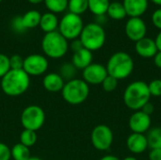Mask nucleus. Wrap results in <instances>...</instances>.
<instances>
[{
  "instance_id": "f257e3e1",
  "label": "nucleus",
  "mask_w": 161,
  "mask_h": 160,
  "mask_svg": "<svg viewBox=\"0 0 161 160\" xmlns=\"http://www.w3.org/2000/svg\"><path fill=\"white\" fill-rule=\"evenodd\" d=\"M30 86V76L22 70H9L1 79L0 87L2 91L10 97H17L24 94Z\"/></svg>"
},
{
  "instance_id": "f03ea898",
  "label": "nucleus",
  "mask_w": 161,
  "mask_h": 160,
  "mask_svg": "<svg viewBox=\"0 0 161 160\" xmlns=\"http://www.w3.org/2000/svg\"><path fill=\"white\" fill-rule=\"evenodd\" d=\"M150 98L148 84L141 80L130 83L124 92V103L133 111L141 110L145 104L150 102Z\"/></svg>"
},
{
  "instance_id": "7ed1b4c3",
  "label": "nucleus",
  "mask_w": 161,
  "mask_h": 160,
  "mask_svg": "<svg viewBox=\"0 0 161 160\" xmlns=\"http://www.w3.org/2000/svg\"><path fill=\"white\" fill-rule=\"evenodd\" d=\"M106 68L108 75L117 80H123L129 77L133 73L134 61L128 53L119 51L110 56Z\"/></svg>"
},
{
  "instance_id": "20e7f679",
  "label": "nucleus",
  "mask_w": 161,
  "mask_h": 160,
  "mask_svg": "<svg viewBox=\"0 0 161 160\" xmlns=\"http://www.w3.org/2000/svg\"><path fill=\"white\" fill-rule=\"evenodd\" d=\"M41 45L44 56L53 59L63 58L69 49L68 41L58 30L44 34Z\"/></svg>"
},
{
  "instance_id": "39448f33",
  "label": "nucleus",
  "mask_w": 161,
  "mask_h": 160,
  "mask_svg": "<svg viewBox=\"0 0 161 160\" xmlns=\"http://www.w3.org/2000/svg\"><path fill=\"white\" fill-rule=\"evenodd\" d=\"M106 31L104 27L96 23H89L84 25L79 36L83 47L93 52L100 50L106 42Z\"/></svg>"
},
{
  "instance_id": "423d86ee",
  "label": "nucleus",
  "mask_w": 161,
  "mask_h": 160,
  "mask_svg": "<svg viewBox=\"0 0 161 160\" xmlns=\"http://www.w3.org/2000/svg\"><path fill=\"white\" fill-rule=\"evenodd\" d=\"M90 94V86L80 78H75L65 82L61 91L63 100L73 106L84 103Z\"/></svg>"
},
{
  "instance_id": "0eeeda50",
  "label": "nucleus",
  "mask_w": 161,
  "mask_h": 160,
  "mask_svg": "<svg viewBox=\"0 0 161 160\" xmlns=\"http://www.w3.org/2000/svg\"><path fill=\"white\" fill-rule=\"evenodd\" d=\"M83 27L84 23L81 16L67 12L60 19L58 23V31L67 41H73L79 38Z\"/></svg>"
},
{
  "instance_id": "6e6552de",
  "label": "nucleus",
  "mask_w": 161,
  "mask_h": 160,
  "mask_svg": "<svg viewBox=\"0 0 161 160\" xmlns=\"http://www.w3.org/2000/svg\"><path fill=\"white\" fill-rule=\"evenodd\" d=\"M45 123V112L37 105L27 106L21 114V124L24 129L38 131Z\"/></svg>"
},
{
  "instance_id": "1a4fd4ad",
  "label": "nucleus",
  "mask_w": 161,
  "mask_h": 160,
  "mask_svg": "<svg viewBox=\"0 0 161 160\" xmlns=\"http://www.w3.org/2000/svg\"><path fill=\"white\" fill-rule=\"evenodd\" d=\"M113 132L109 126L106 124L96 125L91 134V141L92 146L99 151L108 150L113 142Z\"/></svg>"
},
{
  "instance_id": "9d476101",
  "label": "nucleus",
  "mask_w": 161,
  "mask_h": 160,
  "mask_svg": "<svg viewBox=\"0 0 161 160\" xmlns=\"http://www.w3.org/2000/svg\"><path fill=\"white\" fill-rule=\"evenodd\" d=\"M47 58L41 54H31L24 58L23 70L29 76H39L43 74L48 69Z\"/></svg>"
},
{
  "instance_id": "9b49d317",
  "label": "nucleus",
  "mask_w": 161,
  "mask_h": 160,
  "mask_svg": "<svg viewBox=\"0 0 161 160\" xmlns=\"http://www.w3.org/2000/svg\"><path fill=\"white\" fill-rule=\"evenodd\" d=\"M108 71L105 65L100 63H92L82 71V79L90 85H101L108 76Z\"/></svg>"
},
{
  "instance_id": "f8f14e48",
  "label": "nucleus",
  "mask_w": 161,
  "mask_h": 160,
  "mask_svg": "<svg viewBox=\"0 0 161 160\" xmlns=\"http://www.w3.org/2000/svg\"><path fill=\"white\" fill-rule=\"evenodd\" d=\"M125 32L130 41L137 42L146 37L147 26L142 17H133L126 21Z\"/></svg>"
},
{
  "instance_id": "ddd939ff",
  "label": "nucleus",
  "mask_w": 161,
  "mask_h": 160,
  "mask_svg": "<svg viewBox=\"0 0 161 160\" xmlns=\"http://www.w3.org/2000/svg\"><path fill=\"white\" fill-rule=\"evenodd\" d=\"M151 124V116L145 114L142 110L134 111V113L130 116L128 121V126L132 133L145 134L150 130Z\"/></svg>"
},
{
  "instance_id": "4468645a",
  "label": "nucleus",
  "mask_w": 161,
  "mask_h": 160,
  "mask_svg": "<svg viewBox=\"0 0 161 160\" xmlns=\"http://www.w3.org/2000/svg\"><path fill=\"white\" fill-rule=\"evenodd\" d=\"M127 149L135 155L144 153L148 148V141L145 134L131 133L126 140Z\"/></svg>"
},
{
  "instance_id": "2eb2a0df",
  "label": "nucleus",
  "mask_w": 161,
  "mask_h": 160,
  "mask_svg": "<svg viewBox=\"0 0 161 160\" xmlns=\"http://www.w3.org/2000/svg\"><path fill=\"white\" fill-rule=\"evenodd\" d=\"M126 15L129 18L142 17L148 9V0H123Z\"/></svg>"
},
{
  "instance_id": "dca6fc26",
  "label": "nucleus",
  "mask_w": 161,
  "mask_h": 160,
  "mask_svg": "<svg viewBox=\"0 0 161 160\" xmlns=\"http://www.w3.org/2000/svg\"><path fill=\"white\" fill-rule=\"evenodd\" d=\"M135 51L143 58H151L156 56L158 50L157 48L155 40L145 37L135 43Z\"/></svg>"
},
{
  "instance_id": "f3484780",
  "label": "nucleus",
  "mask_w": 161,
  "mask_h": 160,
  "mask_svg": "<svg viewBox=\"0 0 161 160\" xmlns=\"http://www.w3.org/2000/svg\"><path fill=\"white\" fill-rule=\"evenodd\" d=\"M65 81L58 73H49L42 78V86L49 92L61 91L64 87Z\"/></svg>"
},
{
  "instance_id": "a211bd4d",
  "label": "nucleus",
  "mask_w": 161,
  "mask_h": 160,
  "mask_svg": "<svg viewBox=\"0 0 161 160\" xmlns=\"http://www.w3.org/2000/svg\"><path fill=\"white\" fill-rule=\"evenodd\" d=\"M92 52L86 48H82L81 50L75 52L73 54L71 62L77 70L83 71L85 68H87L89 65L92 63Z\"/></svg>"
},
{
  "instance_id": "6ab92c4d",
  "label": "nucleus",
  "mask_w": 161,
  "mask_h": 160,
  "mask_svg": "<svg viewBox=\"0 0 161 160\" xmlns=\"http://www.w3.org/2000/svg\"><path fill=\"white\" fill-rule=\"evenodd\" d=\"M58 23H59V21H58L57 15L48 11V12L42 14L39 26L46 34V33L57 31L58 28Z\"/></svg>"
},
{
  "instance_id": "aec40b11",
  "label": "nucleus",
  "mask_w": 161,
  "mask_h": 160,
  "mask_svg": "<svg viewBox=\"0 0 161 160\" xmlns=\"http://www.w3.org/2000/svg\"><path fill=\"white\" fill-rule=\"evenodd\" d=\"M41 17H42V14L40 13V11H38L36 9H30V10L26 11L22 16V20H23L25 29L26 30L32 29V28L39 26Z\"/></svg>"
},
{
  "instance_id": "412c9836",
  "label": "nucleus",
  "mask_w": 161,
  "mask_h": 160,
  "mask_svg": "<svg viewBox=\"0 0 161 160\" xmlns=\"http://www.w3.org/2000/svg\"><path fill=\"white\" fill-rule=\"evenodd\" d=\"M107 15L110 19L115 20V21H121L127 16L123 3L116 2V1L110 2L108 8V11H107Z\"/></svg>"
},
{
  "instance_id": "4be33fe9",
  "label": "nucleus",
  "mask_w": 161,
  "mask_h": 160,
  "mask_svg": "<svg viewBox=\"0 0 161 160\" xmlns=\"http://www.w3.org/2000/svg\"><path fill=\"white\" fill-rule=\"evenodd\" d=\"M109 0H88V9L95 16L107 14Z\"/></svg>"
},
{
  "instance_id": "5701e85b",
  "label": "nucleus",
  "mask_w": 161,
  "mask_h": 160,
  "mask_svg": "<svg viewBox=\"0 0 161 160\" xmlns=\"http://www.w3.org/2000/svg\"><path fill=\"white\" fill-rule=\"evenodd\" d=\"M148 147L151 149H161V127L150 128L146 135Z\"/></svg>"
},
{
  "instance_id": "b1692460",
  "label": "nucleus",
  "mask_w": 161,
  "mask_h": 160,
  "mask_svg": "<svg viewBox=\"0 0 161 160\" xmlns=\"http://www.w3.org/2000/svg\"><path fill=\"white\" fill-rule=\"evenodd\" d=\"M30 148L25 146L22 143H16L10 149L11 158L13 160H27L30 157Z\"/></svg>"
},
{
  "instance_id": "393cba45",
  "label": "nucleus",
  "mask_w": 161,
  "mask_h": 160,
  "mask_svg": "<svg viewBox=\"0 0 161 160\" xmlns=\"http://www.w3.org/2000/svg\"><path fill=\"white\" fill-rule=\"evenodd\" d=\"M46 8L54 14L61 13L68 8V0H44Z\"/></svg>"
},
{
  "instance_id": "a878e982",
  "label": "nucleus",
  "mask_w": 161,
  "mask_h": 160,
  "mask_svg": "<svg viewBox=\"0 0 161 160\" xmlns=\"http://www.w3.org/2000/svg\"><path fill=\"white\" fill-rule=\"evenodd\" d=\"M69 12L81 16L88 10V0H68Z\"/></svg>"
},
{
  "instance_id": "bb28decb",
  "label": "nucleus",
  "mask_w": 161,
  "mask_h": 160,
  "mask_svg": "<svg viewBox=\"0 0 161 160\" xmlns=\"http://www.w3.org/2000/svg\"><path fill=\"white\" fill-rule=\"evenodd\" d=\"M58 74L63 78V80L67 82L76 78L75 75L77 74V69L73 65L72 62H65L60 66Z\"/></svg>"
},
{
  "instance_id": "cd10ccee",
  "label": "nucleus",
  "mask_w": 161,
  "mask_h": 160,
  "mask_svg": "<svg viewBox=\"0 0 161 160\" xmlns=\"http://www.w3.org/2000/svg\"><path fill=\"white\" fill-rule=\"evenodd\" d=\"M37 141H38V137L36 131L24 129L20 134V143L24 144L28 148L34 146Z\"/></svg>"
},
{
  "instance_id": "c85d7f7f",
  "label": "nucleus",
  "mask_w": 161,
  "mask_h": 160,
  "mask_svg": "<svg viewBox=\"0 0 161 160\" xmlns=\"http://www.w3.org/2000/svg\"><path fill=\"white\" fill-rule=\"evenodd\" d=\"M118 81L119 80H117L116 78H114V77H112L110 75H108L104 79V81L102 82L101 85H102L103 90L106 92H112V91H114L117 89V87H118Z\"/></svg>"
},
{
  "instance_id": "c756f323",
  "label": "nucleus",
  "mask_w": 161,
  "mask_h": 160,
  "mask_svg": "<svg viewBox=\"0 0 161 160\" xmlns=\"http://www.w3.org/2000/svg\"><path fill=\"white\" fill-rule=\"evenodd\" d=\"M10 70L9 57L0 53V79Z\"/></svg>"
},
{
  "instance_id": "7c9ffc66",
  "label": "nucleus",
  "mask_w": 161,
  "mask_h": 160,
  "mask_svg": "<svg viewBox=\"0 0 161 160\" xmlns=\"http://www.w3.org/2000/svg\"><path fill=\"white\" fill-rule=\"evenodd\" d=\"M148 89L151 96H161V79H154L148 84Z\"/></svg>"
},
{
  "instance_id": "2f4dec72",
  "label": "nucleus",
  "mask_w": 161,
  "mask_h": 160,
  "mask_svg": "<svg viewBox=\"0 0 161 160\" xmlns=\"http://www.w3.org/2000/svg\"><path fill=\"white\" fill-rule=\"evenodd\" d=\"M10 70H22L24 66V58L20 55H12L9 57Z\"/></svg>"
},
{
  "instance_id": "473e14b6",
  "label": "nucleus",
  "mask_w": 161,
  "mask_h": 160,
  "mask_svg": "<svg viewBox=\"0 0 161 160\" xmlns=\"http://www.w3.org/2000/svg\"><path fill=\"white\" fill-rule=\"evenodd\" d=\"M11 28L14 32L16 33H24L26 31L25 25H24V23H23V20H22V16H16L12 19L11 21Z\"/></svg>"
},
{
  "instance_id": "72a5a7b5",
  "label": "nucleus",
  "mask_w": 161,
  "mask_h": 160,
  "mask_svg": "<svg viewBox=\"0 0 161 160\" xmlns=\"http://www.w3.org/2000/svg\"><path fill=\"white\" fill-rule=\"evenodd\" d=\"M11 159V154H10V148L3 143L0 142V160H10Z\"/></svg>"
},
{
  "instance_id": "f704fd0d",
  "label": "nucleus",
  "mask_w": 161,
  "mask_h": 160,
  "mask_svg": "<svg viewBox=\"0 0 161 160\" xmlns=\"http://www.w3.org/2000/svg\"><path fill=\"white\" fill-rule=\"evenodd\" d=\"M151 20H152V23L153 25L161 31V8L156 9L152 16H151Z\"/></svg>"
},
{
  "instance_id": "c9c22d12",
  "label": "nucleus",
  "mask_w": 161,
  "mask_h": 160,
  "mask_svg": "<svg viewBox=\"0 0 161 160\" xmlns=\"http://www.w3.org/2000/svg\"><path fill=\"white\" fill-rule=\"evenodd\" d=\"M69 47L72 49V51L75 53V52H77V51H79V50H81L82 48H84L83 47V44H82V42H81V41L79 40V38L78 39H75V40H73L72 41V42H71V44L69 45Z\"/></svg>"
},
{
  "instance_id": "e433bc0d",
  "label": "nucleus",
  "mask_w": 161,
  "mask_h": 160,
  "mask_svg": "<svg viewBox=\"0 0 161 160\" xmlns=\"http://www.w3.org/2000/svg\"><path fill=\"white\" fill-rule=\"evenodd\" d=\"M149 160H161V149H151L149 152Z\"/></svg>"
},
{
  "instance_id": "4c0bfd02",
  "label": "nucleus",
  "mask_w": 161,
  "mask_h": 160,
  "mask_svg": "<svg viewBox=\"0 0 161 160\" xmlns=\"http://www.w3.org/2000/svg\"><path fill=\"white\" fill-rule=\"evenodd\" d=\"M141 110H142V112H144L145 114L151 116V115L154 113V111H155V107H154V105H153L151 102H148L147 104H145V105L143 106V108H142Z\"/></svg>"
},
{
  "instance_id": "58836bf2",
  "label": "nucleus",
  "mask_w": 161,
  "mask_h": 160,
  "mask_svg": "<svg viewBox=\"0 0 161 160\" xmlns=\"http://www.w3.org/2000/svg\"><path fill=\"white\" fill-rule=\"evenodd\" d=\"M153 58H154V63H155V65H156L158 69H161V51H158V53L156 54V56H155Z\"/></svg>"
},
{
  "instance_id": "ea45409f",
  "label": "nucleus",
  "mask_w": 161,
  "mask_h": 160,
  "mask_svg": "<svg viewBox=\"0 0 161 160\" xmlns=\"http://www.w3.org/2000/svg\"><path fill=\"white\" fill-rule=\"evenodd\" d=\"M95 17H96V21H95L94 23H96V24H98V25H102V26H103V25L107 22V16H106V14H105V15L95 16Z\"/></svg>"
},
{
  "instance_id": "a19ab883",
  "label": "nucleus",
  "mask_w": 161,
  "mask_h": 160,
  "mask_svg": "<svg viewBox=\"0 0 161 160\" xmlns=\"http://www.w3.org/2000/svg\"><path fill=\"white\" fill-rule=\"evenodd\" d=\"M155 42L157 45V48L158 51H161V31L158 32V34L157 35L156 39H155Z\"/></svg>"
},
{
  "instance_id": "79ce46f5",
  "label": "nucleus",
  "mask_w": 161,
  "mask_h": 160,
  "mask_svg": "<svg viewBox=\"0 0 161 160\" xmlns=\"http://www.w3.org/2000/svg\"><path fill=\"white\" fill-rule=\"evenodd\" d=\"M100 160H121L119 157H117L116 156L113 155H106L103 157H101Z\"/></svg>"
},
{
  "instance_id": "37998d69",
  "label": "nucleus",
  "mask_w": 161,
  "mask_h": 160,
  "mask_svg": "<svg viewBox=\"0 0 161 160\" xmlns=\"http://www.w3.org/2000/svg\"><path fill=\"white\" fill-rule=\"evenodd\" d=\"M27 1L31 4H40V3L43 2L44 0H27Z\"/></svg>"
},
{
  "instance_id": "c03bdc74",
  "label": "nucleus",
  "mask_w": 161,
  "mask_h": 160,
  "mask_svg": "<svg viewBox=\"0 0 161 160\" xmlns=\"http://www.w3.org/2000/svg\"><path fill=\"white\" fill-rule=\"evenodd\" d=\"M150 1L153 2L155 5H157V6H158V7L161 8V0H150Z\"/></svg>"
},
{
  "instance_id": "a18cd8bd",
  "label": "nucleus",
  "mask_w": 161,
  "mask_h": 160,
  "mask_svg": "<svg viewBox=\"0 0 161 160\" xmlns=\"http://www.w3.org/2000/svg\"><path fill=\"white\" fill-rule=\"evenodd\" d=\"M123 160H138L135 157H132V156H129V157H125Z\"/></svg>"
},
{
  "instance_id": "49530a36",
  "label": "nucleus",
  "mask_w": 161,
  "mask_h": 160,
  "mask_svg": "<svg viewBox=\"0 0 161 160\" xmlns=\"http://www.w3.org/2000/svg\"><path fill=\"white\" fill-rule=\"evenodd\" d=\"M27 160H42V158H40V157H30Z\"/></svg>"
},
{
  "instance_id": "de8ad7c7",
  "label": "nucleus",
  "mask_w": 161,
  "mask_h": 160,
  "mask_svg": "<svg viewBox=\"0 0 161 160\" xmlns=\"http://www.w3.org/2000/svg\"><path fill=\"white\" fill-rule=\"evenodd\" d=\"M2 1H3V0H0V3H1V2H2Z\"/></svg>"
}]
</instances>
